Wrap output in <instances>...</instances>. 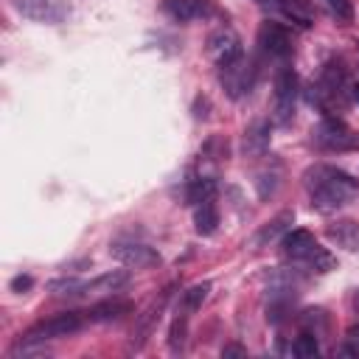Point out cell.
<instances>
[{"instance_id":"1","label":"cell","mask_w":359,"mask_h":359,"mask_svg":"<svg viewBox=\"0 0 359 359\" xmlns=\"http://www.w3.org/2000/svg\"><path fill=\"white\" fill-rule=\"evenodd\" d=\"M306 191L311 208H317L320 213H334L353 196H359V180L334 165H314L306 171Z\"/></svg>"},{"instance_id":"2","label":"cell","mask_w":359,"mask_h":359,"mask_svg":"<svg viewBox=\"0 0 359 359\" xmlns=\"http://www.w3.org/2000/svg\"><path fill=\"white\" fill-rule=\"evenodd\" d=\"M280 244H283V255L292 264H300L311 272H331L337 266V258L325 247H320L309 230H289L280 238Z\"/></svg>"},{"instance_id":"3","label":"cell","mask_w":359,"mask_h":359,"mask_svg":"<svg viewBox=\"0 0 359 359\" xmlns=\"http://www.w3.org/2000/svg\"><path fill=\"white\" fill-rule=\"evenodd\" d=\"M84 320H87V317H81L79 311L53 314V317H48V320H39L36 325H31V328L22 334L20 345H42V342H48V339L70 337V334H76V331L81 328Z\"/></svg>"},{"instance_id":"4","label":"cell","mask_w":359,"mask_h":359,"mask_svg":"<svg viewBox=\"0 0 359 359\" xmlns=\"http://www.w3.org/2000/svg\"><path fill=\"white\" fill-rule=\"evenodd\" d=\"M311 137L320 149H328V151H359V132L334 115H325L314 126Z\"/></svg>"},{"instance_id":"5","label":"cell","mask_w":359,"mask_h":359,"mask_svg":"<svg viewBox=\"0 0 359 359\" xmlns=\"http://www.w3.org/2000/svg\"><path fill=\"white\" fill-rule=\"evenodd\" d=\"M294 98H297V76L292 67H280L275 76V101H272V118L275 123H289L294 118Z\"/></svg>"},{"instance_id":"6","label":"cell","mask_w":359,"mask_h":359,"mask_svg":"<svg viewBox=\"0 0 359 359\" xmlns=\"http://www.w3.org/2000/svg\"><path fill=\"white\" fill-rule=\"evenodd\" d=\"M109 252H112L123 266H135V269H149V266H157V264H160V252L151 250L149 244H140V241L118 238V241L109 244Z\"/></svg>"},{"instance_id":"7","label":"cell","mask_w":359,"mask_h":359,"mask_svg":"<svg viewBox=\"0 0 359 359\" xmlns=\"http://www.w3.org/2000/svg\"><path fill=\"white\" fill-rule=\"evenodd\" d=\"M219 79H222L224 90L230 93V98H241V95L250 93L252 84H255V65H252L247 56H241V59H236L233 65L219 67Z\"/></svg>"},{"instance_id":"8","label":"cell","mask_w":359,"mask_h":359,"mask_svg":"<svg viewBox=\"0 0 359 359\" xmlns=\"http://www.w3.org/2000/svg\"><path fill=\"white\" fill-rule=\"evenodd\" d=\"M208 56L216 62V67H227L236 59H241L244 56V48H241L238 34L233 28H219L216 34H210V39H208Z\"/></svg>"},{"instance_id":"9","label":"cell","mask_w":359,"mask_h":359,"mask_svg":"<svg viewBox=\"0 0 359 359\" xmlns=\"http://www.w3.org/2000/svg\"><path fill=\"white\" fill-rule=\"evenodd\" d=\"M14 8L34 22H62L70 14L67 0H14Z\"/></svg>"},{"instance_id":"10","label":"cell","mask_w":359,"mask_h":359,"mask_svg":"<svg viewBox=\"0 0 359 359\" xmlns=\"http://www.w3.org/2000/svg\"><path fill=\"white\" fill-rule=\"evenodd\" d=\"M258 48L272 59H289L292 56V34L280 22H261L258 28Z\"/></svg>"},{"instance_id":"11","label":"cell","mask_w":359,"mask_h":359,"mask_svg":"<svg viewBox=\"0 0 359 359\" xmlns=\"http://www.w3.org/2000/svg\"><path fill=\"white\" fill-rule=\"evenodd\" d=\"M261 6H269L280 11L286 20H292L297 28H311L314 25V6L309 0H258Z\"/></svg>"},{"instance_id":"12","label":"cell","mask_w":359,"mask_h":359,"mask_svg":"<svg viewBox=\"0 0 359 359\" xmlns=\"http://www.w3.org/2000/svg\"><path fill=\"white\" fill-rule=\"evenodd\" d=\"M269 121H252L247 129H244V137H241V151L244 157H264L266 149H269Z\"/></svg>"},{"instance_id":"13","label":"cell","mask_w":359,"mask_h":359,"mask_svg":"<svg viewBox=\"0 0 359 359\" xmlns=\"http://www.w3.org/2000/svg\"><path fill=\"white\" fill-rule=\"evenodd\" d=\"M325 238L348 252H359V224L353 219H339L325 227Z\"/></svg>"},{"instance_id":"14","label":"cell","mask_w":359,"mask_h":359,"mask_svg":"<svg viewBox=\"0 0 359 359\" xmlns=\"http://www.w3.org/2000/svg\"><path fill=\"white\" fill-rule=\"evenodd\" d=\"M163 11L177 22H191L205 17L210 8H208V0H163Z\"/></svg>"},{"instance_id":"15","label":"cell","mask_w":359,"mask_h":359,"mask_svg":"<svg viewBox=\"0 0 359 359\" xmlns=\"http://www.w3.org/2000/svg\"><path fill=\"white\" fill-rule=\"evenodd\" d=\"M129 283V272L123 269H112V272H104L93 280H81L79 286V294H98V292H118Z\"/></svg>"},{"instance_id":"16","label":"cell","mask_w":359,"mask_h":359,"mask_svg":"<svg viewBox=\"0 0 359 359\" xmlns=\"http://www.w3.org/2000/svg\"><path fill=\"white\" fill-rule=\"evenodd\" d=\"M292 222H294V210H280L275 219H269L258 233H255V244L258 247H266L269 241H275V238H280V236H286L289 230H292Z\"/></svg>"},{"instance_id":"17","label":"cell","mask_w":359,"mask_h":359,"mask_svg":"<svg viewBox=\"0 0 359 359\" xmlns=\"http://www.w3.org/2000/svg\"><path fill=\"white\" fill-rule=\"evenodd\" d=\"M135 306L129 300H121V297H112V300H104V303H95L84 317L90 323H107V320H121L123 314H129Z\"/></svg>"},{"instance_id":"18","label":"cell","mask_w":359,"mask_h":359,"mask_svg":"<svg viewBox=\"0 0 359 359\" xmlns=\"http://www.w3.org/2000/svg\"><path fill=\"white\" fill-rule=\"evenodd\" d=\"M194 227H196L199 236H210V233L219 227V208H216L213 196H210V199H202V202L194 208Z\"/></svg>"},{"instance_id":"19","label":"cell","mask_w":359,"mask_h":359,"mask_svg":"<svg viewBox=\"0 0 359 359\" xmlns=\"http://www.w3.org/2000/svg\"><path fill=\"white\" fill-rule=\"evenodd\" d=\"M208 292H210V283H208V280L194 283L191 289H185V292H182V303H180V314L191 317L194 311H199V309H202V303L208 300Z\"/></svg>"},{"instance_id":"20","label":"cell","mask_w":359,"mask_h":359,"mask_svg":"<svg viewBox=\"0 0 359 359\" xmlns=\"http://www.w3.org/2000/svg\"><path fill=\"white\" fill-rule=\"evenodd\" d=\"M163 306H165V294H163L160 300H154V303L146 309V314L140 317V323H137V331H135V337H137V339H132V345H135V348H140V345L146 342V337H149V331H151L154 320H160V311H163Z\"/></svg>"},{"instance_id":"21","label":"cell","mask_w":359,"mask_h":359,"mask_svg":"<svg viewBox=\"0 0 359 359\" xmlns=\"http://www.w3.org/2000/svg\"><path fill=\"white\" fill-rule=\"evenodd\" d=\"M185 337H188V317L177 311V317H174V323H171V331H168V348H171L174 353H180V351L185 348Z\"/></svg>"},{"instance_id":"22","label":"cell","mask_w":359,"mask_h":359,"mask_svg":"<svg viewBox=\"0 0 359 359\" xmlns=\"http://www.w3.org/2000/svg\"><path fill=\"white\" fill-rule=\"evenodd\" d=\"M294 356H300V359H314L317 353H320V342H317V334H311V331H303L297 339H294Z\"/></svg>"},{"instance_id":"23","label":"cell","mask_w":359,"mask_h":359,"mask_svg":"<svg viewBox=\"0 0 359 359\" xmlns=\"http://www.w3.org/2000/svg\"><path fill=\"white\" fill-rule=\"evenodd\" d=\"M323 6L342 22H351L353 20V3L351 0H323Z\"/></svg>"},{"instance_id":"24","label":"cell","mask_w":359,"mask_h":359,"mask_svg":"<svg viewBox=\"0 0 359 359\" xmlns=\"http://www.w3.org/2000/svg\"><path fill=\"white\" fill-rule=\"evenodd\" d=\"M342 353L345 356H359V328H348L345 342H342Z\"/></svg>"},{"instance_id":"25","label":"cell","mask_w":359,"mask_h":359,"mask_svg":"<svg viewBox=\"0 0 359 359\" xmlns=\"http://www.w3.org/2000/svg\"><path fill=\"white\" fill-rule=\"evenodd\" d=\"M31 286H34V278H31V275H17V278H11V292H17V294H25Z\"/></svg>"},{"instance_id":"26","label":"cell","mask_w":359,"mask_h":359,"mask_svg":"<svg viewBox=\"0 0 359 359\" xmlns=\"http://www.w3.org/2000/svg\"><path fill=\"white\" fill-rule=\"evenodd\" d=\"M208 109H210V101H208L205 95H199L196 104H194V118H196V121H205V118H208Z\"/></svg>"},{"instance_id":"27","label":"cell","mask_w":359,"mask_h":359,"mask_svg":"<svg viewBox=\"0 0 359 359\" xmlns=\"http://www.w3.org/2000/svg\"><path fill=\"white\" fill-rule=\"evenodd\" d=\"M222 356L227 359V356H247V348H241V345H224L222 348Z\"/></svg>"},{"instance_id":"28","label":"cell","mask_w":359,"mask_h":359,"mask_svg":"<svg viewBox=\"0 0 359 359\" xmlns=\"http://www.w3.org/2000/svg\"><path fill=\"white\" fill-rule=\"evenodd\" d=\"M351 98H353V101H359V84H353V87H351Z\"/></svg>"},{"instance_id":"29","label":"cell","mask_w":359,"mask_h":359,"mask_svg":"<svg viewBox=\"0 0 359 359\" xmlns=\"http://www.w3.org/2000/svg\"><path fill=\"white\" fill-rule=\"evenodd\" d=\"M353 306H356V314H359V292H356V297H353Z\"/></svg>"}]
</instances>
